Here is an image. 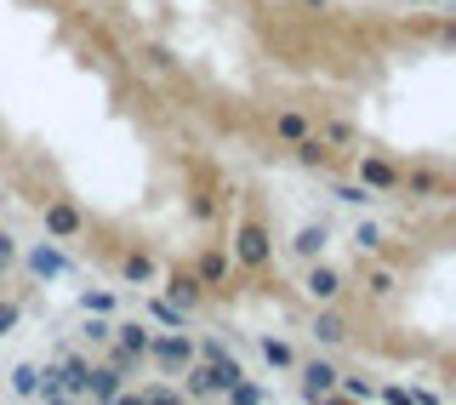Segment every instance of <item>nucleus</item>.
<instances>
[{"instance_id": "nucleus-7", "label": "nucleus", "mask_w": 456, "mask_h": 405, "mask_svg": "<svg viewBox=\"0 0 456 405\" xmlns=\"http://www.w3.org/2000/svg\"><path fill=\"white\" fill-rule=\"evenodd\" d=\"M314 337H320V343H342V337H348V326H342L337 314H320V320H314Z\"/></svg>"}, {"instance_id": "nucleus-11", "label": "nucleus", "mask_w": 456, "mask_h": 405, "mask_svg": "<svg viewBox=\"0 0 456 405\" xmlns=\"http://www.w3.org/2000/svg\"><path fill=\"white\" fill-rule=\"evenodd\" d=\"M263 354H268V366H291V349L274 343V337H263Z\"/></svg>"}, {"instance_id": "nucleus-14", "label": "nucleus", "mask_w": 456, "mask_h": 405, "mask_svg": "<svg viewBox=\"0 0 456 405\" xmlns=\"http://www.w3.org/2000/svg\"><path fill=\"white\" fill-rule=\"evenodd\" d=\"M297 154H303V161H325V143H320V137H308V143H303Z\"/></svg>"}, {"instance_id": "nucleus-13", "label": "nucleus", "mask_w": 456, "mask_h": 405, "mask_svg": "<svg viewBox=\"0 0 456 405\" xmlns=\"http://www.w3.org/2000/svg\"><path fill=\"white\" fill-rule=\"evenodd\" d=\"M126 274H132V280H149L154 263H149V257H132V263H126Z\"/></svg>"}, {"instance_id": "nucleus-8", "label": "nucleus", "mask_w": 456, "mask_h": 405, "mask_svg": "<svg viewBox=\"0 0 456 405\" xmlns=\"http://www.w3.org/2000/svg\"><path fill=\"white\" fill-rule=\"evenodd\" d=\"M297 252H303V257H320V252H325V228H314V223H308L303 235H297Z\"/></svg>"}, {"instance_id": "nucleus-2", "label": "nucleus", "mask_w": 456, "mask_h": 405, "mask_svg": "<svg viewBox=\"0 0 456 405\" xmlns=\"http://www.w3.org/2000/svg\"><path fill=\"white\" fill-rule=\"evenodd\" d=\"M46 228H52V235H63V240H75L80 235V217L69 211V206H46Z\"/></svg>"}, {"instance_id": "nucleus-12", "label": "nucleus", "mask_w": 456, "mask_h": 405, "mask_svg": "<svg viewBox=\"0 0 456 405\" xmlns=\"http://www.w3.org/2000/svg\"><path fill=\"white\" fill-rule=\"evenodd\" d=\"M354 245H360V252H377V245H382V235H377L370 223H360V228H354Z\"/></svg>"}, {"instance_id": "nucleus-10", "label": "nucleus", "mask_w": 456, "mask_h": 405, "mask_svg": "<svg viewBox=\"0 0 456 405\" xmlns=\"http://www.w3.org/2000/svg\"><path fill=\"white\" fill-rule=\"evenodd\" d=\"M12 388H18V394H35V388H40V371L35 366H18V371H12Z\"/></svg>"}, {"instance_id": "nucleus-1", "label": "nucleus", "mask_w": 456, "mask_h": 405, "mask_svg": "<svg viewBox=\"0 0 456 405\" xmlns=\"http://www.w3.org/2000/svg\"><path fill=\"white\" fill-rule=\"evenodd\" d=\"M154 354L166 360V366H189V337H154Z\"/></svg>"}, {"instance_id": "nucleus-15", "label": "nucleus", "mask_w": 456, "mask_h": 405, "mask_svg": "<svg viewBox=\"0 0 456 405\" xmlns=\"http://www.w3.org/2000/svg\"><path fill=\"white\" fill-rule=\"evenodd\" d=\"M12 326H18V309H12V302H0V337H6Z\"/></svg>"}, {"instance_id": "nucleus-16", "label": "nucleus", "mask_w": 456, "mask_h": 405, "mask_svg": "<svg viewBox=\"0 0 456 405\" xmlns=\"http://www.w3.org/2000/svg\"><path fill=\"white\" fill-rule=\"evenodd\" d=\"M12 257H18V245H12V235H0V269H6Z\"/></svg>"}, {"instance_id": "nucleus-6", "label": "nucleus", "mask_w": 456, "mask_h": 405, "mask_svg": "<svg viewBox=\"0 0 456 405\" xmlns=\"http://www.w3.org/2000/svg\"><path fill=\"white\" fill-rule=\"evenodd\" d=\"M240 257H246V263H263V257H268V245H263L256 228H240Z\"/></svg>"}, {"instance_id": "nucleus-9", "label": "nucleus", "mask_w": 456, "mask_h": 405, "mask_svg": "<svg viewBox=\"0 0 456 405\" xmlns=\"http://www.w3.org/2000/svg\"><path fill=\"white\" fill-rule=\"evenodd\" d=\"M360 178H365V183H377V189H394V171L382 166V161H365V166H360Z\"/></svg>"}, {"instance_id": "nucleus-3", "label": "nucleus", "mask_w": 456, "mask_h": 405, "mask_svg": "<svg viewBox=\"0 0 456 405\" xmlns=\"http://www.w3.org/2000/svg\"><path fill=\"white\" fill-rule=\"evenodd\" d=\"M337 285H342V280H337L331 269H314V274H308V297H314V302H331Z\"/></svg>"}, {"instance_id": "nucleus-5", "label": "nucleus", "mask_w": 456, "mask_h": 405, "mask_svg": "<svg viewBox=\"0 0 456 405\" xmlns=\"http://www.w3.org/2000/svg\"><path fill=\"white\" fill-rule=\"evenodd\" d=\"M303 377H308V394H331V388H337V371H331V366H320V360H314Z\"/></svg>"}, {"instance_id": "nucleus-4", "label": "nucleus", "mask_w": 456, "mask_h": 405, "mask_svg": "<svg viewBox=\"0 0 456 405\" xmlns=\"http://www.w3.org/2000/svg\"><path fill=\"white\" fill-rule=\"evenodd\" d=\"M28 269H35L40 280H52V274H63V257H57L52 245H40V252H28Z\"/></svg>"}]
</instances>
